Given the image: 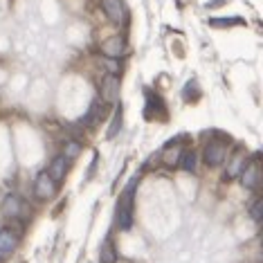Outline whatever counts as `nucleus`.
Listing matches in <instances>:
<instances>
[{"label":"nucleus","instance_id":"1","mask_svg":"<svg viewBox=\"0 0 263 263\" xmlns=\"http://www.w3.org/2000/svg\"><path fill=\"white\" fill-rule=\"evenodd\" d=\"M135 187H137V178H133L126 189L122 191V196H119L117 200V214H115V220H117V227L122 232H130L133 230V209H135Z\"/></svg>","mask_w":263,"mask_h":263},{"label":"nucleus","instance_id":"2","mask_svg":"<svg viewBox=\"0 0 263 263\" xmlns=\"http://www.w3.org/2000/svg\"><path fill=\"white\" fill-rule=\"evenodd\" d=\"M202 160H205L207 166H220L227 160V144L220 140H212L202 151Z\"/></svg>","mask_w":263,"mask_h":263},{"label":"nucleus","instance_id":"3","mask_svg":"<svg viewBox=\"0 0 263 263\" xmlns=\"http://www.w3.org/2000/svg\"><path fill=\"white\" fill-rule=\"evenodd\" d=\"M259 178H261V166H259V155H254L252 160H248L241 171V182L245 189H256L259 187Z\"/></svg>","mask_w":263,"mask_h":263},{"label":"nucleus","instance_id":"4","mask_svg":"<svg viewBox=\"0 0 263 263\" xmlns=\"http://www.w3.org/2000/svg\"><path fill=\"white\" fill-rule=\"evenodd\" d=\"M54 191H57V182L47 176V171H41L36 176V180H34V196L39 200H47L54 196Z\"/></svg>","mask_w":263,"mask_h":263},{"label":"nucleus","instance_id":"5","mask_svg":"<svg viewBox=\"0 0 263 263\" xmlns=\"http://www.w3.org/2000/svg\"><path fill=\"white\" fill-rule=\"evenodd\" d=\"M101 9H104V14L108 16L110 23H124L126 18V7H124V0H101Z\"/></svg>","mask_w":263,"mask_h":263},{"label":"nucleus","instance_id":"6","mask_svg":"<svg viewBox=\"0 0 263 263\" xmlns=\"http://www.w3.org/2000/svg\"><path fill=\"white\" fill-rule=\"evenodd\" d=\"M124 50H126V41L122 36H110L101 43V54L106 59H119L124 54Z\"/></svg>","mask_w":263,"mask_h":263},{"label":"nucleus","instance_id":"7","mask_svg":"<svg viewBox=\"0 0 263 263\" xmlns=\"http://www.w3.org/2000/svg\"><path fill=\"white\" fill-rule=\"evenodd\" d=\"M119 97V81L115 74H108L106 81L101 83V101L104 104H115Z\"/></svg>","mask_w":263,"mask_h":263},{"label":"nucleus","instance_id":"8","mask_svg":"<svg viewBox=\"0 0 263 263\" xmlns=\"http://www.w3.org/2000/svg\"><path fill=\"white\" fill-rule=\"evenodd\" d=\"M23 209H25V205H23V200L16 194L5 196V200H3V214L7 218H21L23 216Z\"/></svg>","mask_w":263,"mask_h":263},{"label":"nucleus","instance_id":"9","mask_svg":"<svg viewBox=\"0 0 263 263\" xmlns=\"http://www.w3.org/2000/svg\"><path fill=\"white\" fill-rule=\"evenodd\" d=\"M18 245V236L9 227H0V256H9Z\"/></svg>","mask_w":263,"mask_h":263},{"label":"nucleus","instance_id":"10","mask_svg":"<svg viewBox=\"0 0 263 263\" xmlns=\"http://www.w3.org/2000/svg\"><path fill=\"white\" fill-rule=\"evenodd\" d=\"M65 173H68V158H65V155H59V158L52 160L50 169H47V176L59 184V182H63Z\"/></svg>","mask_w":263,"mask_h":263},{"label":"nucleus","instance_id":"11","mask_svg":"<svg viewBox=\"0 0 263 263\" xmlns=\"http://www.w3.org/2000/svg\"><path fill=\"white\" fill-rule=\"evenodd\" d=\"M245 162H248V155H245L243 151H236L234 155H232V162L227 164V171H225V180H234L236 176H241V171H243Z\"/></svg>","mask_w":263,"mask_h":263},{"label":"nucleus","instance_id":"12","mask_svg":"<svg viewBox=\"0 0 263 263\" xmlns=\"http://www.w3.org/2000/svg\"><path fill=\"white\" fill-rule=\"evenodd\" d=\"M104 108H106L104 101L95 99L92 104H90V110H88L86 115L81 117V124H83V126H95V124H99V119L104 117Z\"/></svg>","mask_w":263,"mask_h":263},{"label":"nucleus","instance_id":"13","mask_svg":"<svg viewBox=\"0 0 263 263\" xmlns=\"http://www.w3.org/2000/svg\"><path fill=\"white\" fill-rule=\"evenodd\" d=\"M151 108H155V119L164 122L166 119V108H164L162 99H160L158 95H153V92H146V110H151Z\"/></svg>","mask_w":263,"mask_h":263},{"label":"nucleus","instance_id":"14","mask_svg":"<svg viewBox=\"0 0 263 263\" xmlns=\"http://www.w3.org/2000/svg\"><path fill=\"white\" fill-rule=\"evenodd\" d=\"M99 263H117V250L110 238H106L99 248Z\"/></svg>","mask_w":263,"mask_h":263},{"label":"nucleus","instance_id":"15","mask_svg":"<svg viewBox=\"0 0 263 263\" xmlns=\"http://www.w3.org/2000/svg\"><path fill=\"white\" fill-rule=\"evenodd\" d=\"M178 166L184 171V173H194L196 171V153L191 151V148H184L182 155H180V162Z\"/></svg>","mask_w":263,"mask_h":263},{"label":"nucleus","instance_id":"16","mask_svg":"<svg viewBox=\"0 0 263 263\" xmlns=\"http://www.w3.org/2000/svg\"><path fill=\"white\" fill-rule=\"evenodd\" d=\"M119 128H122V106H117L115 112H112V122H110L108 130H106V137H108V140H112V137L119 133Z\"/></svg>","mask_w":263,"mask_h":263},{"label":"nucleus","instance_id":"17","mask_svg":"<svg viewBox=\"0 0 263 263\" xmlns=\"http://www.w3.org/2000/svg\"><path fill=\"white\" fill-rule=\"evenodd\" d=\"M250 216H252L254 223H261V218H263V198L261 196L250 205Z\"/></svg>","mask_w":263,"mask_h":263},{"label":"nucleus","instance_id":"18","mask_svg":"<svg viewBox=\"0 0 263 263\" xmlns=\"http://www.w3.org/2000/svg\"><path fill=\"white\" fill-rule=\"evenodd\" d=\"M243 18H209L212 27H232V25H243Z\"/></svg>","mask_w":263,"mask_h":263},{"label":"nucleus","instance_id":"19","mask_svg":"<svg viewBox=\"0 0 263 263\" xmlns=\"http://www.w3.org/2000/svg\"><path fill=\"white\" fill-rule=\"evenodd\" d=\"M79 153H81V144H79V142H74V140H68V142H65V148H63V155H65V158L72 160V158H77Z\"/></svg>","mask_w":263,"mask_h":263}]
</instances>
